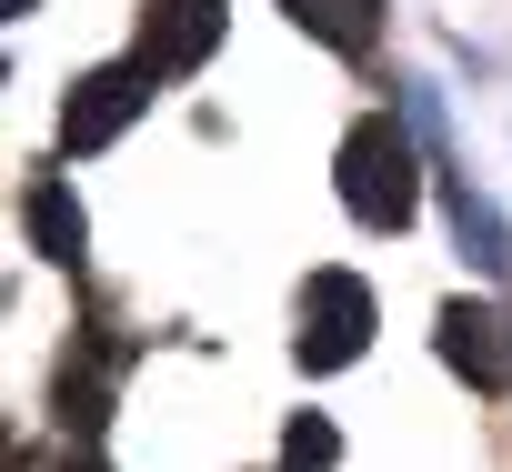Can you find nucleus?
Returning a JSON list of instances; mask_svg holds the SVG:
<instances>
[{
  "instance_id": "nucleus-1",
  "label": "nucleus",
  "mask_w": 512,
  "mask_h": 472,
  "mask_svg": "<svg viewBox=\"0 0 512 472\" xmlns=\"http://www.w3.org/2000/svg\"><path fill=\"white\" fill-rule=\"evenodd\" d=\"M422 131L402 121V111H362L352 131H342V151H332V191H342V211L362 221V231H412V211H422Z\"/></svg>"
},
{
  "instance_id": "nucleus-2",
  "label": "nucleus",
  "mask_w": 512,
  "mask_h": 472,
  "mask_svg": "<svg viewBox=\"0 0 512 472\" xmlns=\"http://www.w3.org/2000/svg\"><path fill=\"white\" fill-rule=\"evenodd\" d=\"M292 362L302 372H352L362 352H372V332H382V302H372V282L362 272H312L302 282V302H292Z\"/></svg>"
},
{
  "instance_id": "nucleus-3",
  "label": "nucleus",
  "mask_w": 512,
  "mask_h": 472,
  "mask_svg": "<svg viewBox=\"0 0 512 472\" xmlns=\"http://www.w3.org/2000/svg\"><path fill=\"white\" fill-rule=\"evenodd\" d=\"M151 91H161V71L131 51V61H101V71H81L71 91H61V161H91V151H111L141 111H151Z\"/></svg>"
},
{
  "instance_id": "nucleus-4",
  "label": "nucleus",
  "mask_w": 512,
  "mask_h": 472,
  "mask_svg": "<svg viewBox=\"0 0 512 472\" xmlns=\"http://www.w3.org/2000/svg\"><path fill=\"white\" fill-rule=\"evenodd\" d=\"M231 31V0H141V61L161 81H191Z\"/></svg>"
},
{
  "instance_id": "nucleus-5",
  "label": "nucleus",
  "mask_w": 512,
  "mask_h": 472,
  "mask_svg": "<svg viewBox=\"0 0 512 472\" xmlns=\"http://www.w3.org/2000/svg\"><path fill=\"white\" fill-rule=\"evenodd\" d=\"M432 342H442V362H452L472 392H512V322H502L492 302H442Z\"/></svg>"
},
{
  "instance_id": "nucleus-6",
  "label": "nucleus",
  "mask_w": 512,
  "mask_h": 472,
  "mask_svg": "<svg viewBox=\"0 0 512 472\" xmlns=\"http://www.w3.org/2000/svg\"><path fill=\"white\" fill-rule=\"evenodd\" d=\"M442 221H452V242H462V262H472L482 282L512 272V221H502V201H492L462 161H442Z\"/></svg>"
},
{
  "instance_id": "nucleus-7",
  "label": "nucleus",
  "mask_w": 512,
  "mask_h": 472,
  "mask_svg": "<svg viewBox=\"0 0 512 472\" xmlns=\"http://www.w3.org/2000/svg\"><path fill=\"white\" fill-rule=\"evenodd\" d=\"M21 231H31V252H41V262L81 272V252H91V211H81L71 171H41V181L21 191Z\"/></svg>"
},
{
  "instance_id": "nucleus-8",
  "label": "nucleus",
  "mask_w": 512,
  "mask_h": 472,
  "mask_svg": "<svg viewBox=\"0 0 512 472\" xmlns=\"http://www.w3.org/2000/svg\"><path fill=\"white\" fill-rule=\"evenodd\" d=\"M282 11H292V31L322 41L332 61H372V51H382V11H392V0H282Z\"/></svg>"
},
{
  "instance_id": "nucleus-9",
  "label": "nucleus",
  "mask_w": 512,
  "mask_h": 472,
  "mask_svg": "<svg viewBox=\"0 0 512 472\" xmlns=\"http://www.w3.org/2000/svg\"><path fill=\"white\" fill-rule=\"evenodd\" d=\"M51 402H61V432H81V442H91V432L111 422V382H101L91 362H81V372L61 362V392H51Z\"/></svg>"
},
{
  "instance_id": "nucleus-10",
  "label": "nucleus",
  "mask_w": 512,
  "mask_h": 472,
  "mask_svg": "<svg viewBox=\"0 0 512 472\" xmlns=\"http://www.w3.org/2000/svg\"><path fill=\"white\" fill-rule=\"evenodd\" d=\"M342 462V432L322 422V412H292V432H282V472H332Z\"/></svg>"
},
{
  "instance_id": "nucleus-11",
  "label": "nucleus",
  "mask_w": 512,
  "mask_h": 472,
  "mask_svg": "<svg viewBox=\"0 0 512 472\" xmlns=\"http://www.w3.org/2000/svg\"><path fill=\"white\" fill-rule=\"evenodd\" d=\"M61 472H111V462H101L91 442H71V452H61Z\"/></svg>"
}]
</instances>
